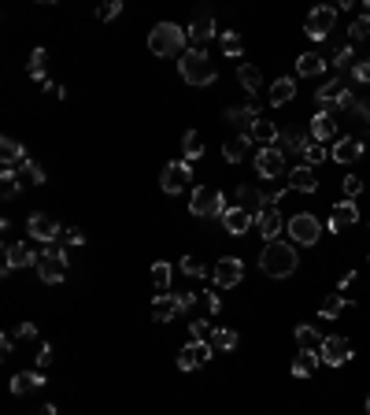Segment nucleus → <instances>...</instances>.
<instances>
[{"label":"nucleus","mask_w":370,"mask_h":415,"mask_svg":"<svg viewBox=\"0 0 370 415\" xmlns=\"http://www.w3.org/2000/svg\"><path fill=\"white\" fill-rule=\"evenodd\" d=\"M297 267H300V256L289 241H267L263 252H259V271L267 279H289Z\"/></svg>","instance_id":"f257e3e1"},{"label":"nucleus","mask_w":370,"mask_h":415,"mask_svg":"<svg viewBox=\"0 0 370 415\" xmlns=\"http://www.w3.org/2000/svg\"><path fill=\"white\" fill-rule=\"evenodd\" d=\"M178 71H182V78L189 82V86H211V82L219 78V67H215V60H211L204 48H189V52H182Z\"/></svg>","instance_id":"f03ea898"},{"label":"nucleus","mask_w":370,"mask_h":415,"mask_svg":"<svg viewBox=\"0 0 370 415\" xmlns=\"http://www.w3.org/2000/svg\"><path fill=\"white\" fill-rule=\"evenodd\" d=\"M185 45H189V37H185V26H178V23H156L148 30L152 56H174V52H182Z\"/></svg>","instance_id":"7ed1b4c3"},{"label":"nucleus","mask_w":370,"mask_h":415,"mask_svg":"<svg viewBox=\"0 0 370 415\" xmlns=\"http://www.w3.org/2000/svg\"><path fill=\"white\" fill-rule=\"evenodd\" d=\"M67 252L60 249V245H45V249L37 252V274H41V282H49V285H60L63 279H67Z\"/></svg>","instance_id":"20e7f679"},{"label":"nucleus","mask_w":370,"mask_h":415,"mask_svg":"<svg viewBox=\"0 0 370 415\" xmlns=\"http://www.w3.org/2000/svg\"><path fill=\"white\" fill-rule=\"evenodd\" d=\"M355 97L348 93V78L344 74H337V78H330L326 86H319L315 89V104L319 108H344L348 112V104H352Z\"/></svg>","instance_id":"39448f33"},{"label":"nucleus","mask_w":370,"mask_h":415,"mask_svg":"<svg viewBox=\"0 0 370 415\" xmlns=\"http://www.w3.org/2000/svg\"><path fill=\"white\" fill-rule=\"evenodd\" d=\"M189 211L197 219H222V211H226V197L219 193V189H197L193 193V204H189Z\"/></svg>","instance_id":"423d86ee"},{"label":"nucleus","mask_w":370,"mask_h":415,"mask_svg":"<svg viewBox=\"0 0 370 415\" xmlns=\"http://www.w3.org/2000/svg\"><path fill=\"white\" fill-rule=\"evenodd\" d=\"M333 23H337V8L322 4V8H315V12H308V19H303V34H308L311 41H326L333 34Z\"/></svg>","instance_id":"0eeeda50"},{"label":"nucleus","mask_w":370,"mask_h":415,"mask_svg":"<svg viewBox=\"0 0 370 415\" xmlns=\"http://www.w3.org/2000/svg\"><path fill=\"white\" fill-rule=\"evenodd\" d=\"M289 238L297 245H319L322 238V222L311 215V211H300V215L289 219Z\"/></svg>","instance_id":"6e6552de"},{"label":"nucleus","mask_w":370,"mask_h":415,"mask_svg":"<svg viewBox=\"0 0 370 415\" xmlns=\"http://www.w3.org/2000/svg\"><path fill=\"white\" fill-rule=\"evenodd\" d=\"M189 178H193V167L185 164V159H174V164H167L159 171V189L174 197V193H182V189L189 186Z\"/></svg>","instance_id":"1a4fd4ad"},{"label":"nucleus","mask_w":370,"mask_h":415,"mask_svg":"<svg viewBox=\"0 0 370 415\" xmlns=\"http://www.w3.org/2000/svg\"><path fill=\"white\" fill-rule=\"evenodd\" d=\"M26 233H30L34 241H41V245H56V238L63 233V227H60V219L45 215V211H34V215H30V222H26Z\"/></svg>","instance_id":"9d476101"},{"label":"nucleus","mask_w":370,"mask_h":415,"mask_svg":"<svg viewBox=\"0 0 370 415\" xmlns=\"http://www.w3.org/2000/svg\"><path fill=\"white\" fill-rule=\"evenodd\" d=\"M211 279H215V285H222V290H234V285H241V279H245V263L237 256H222L211 267Z\"/></svg>","instance_id":"9b49d317"},{"label":"nucleus","mask_w":370,"mask_h":415,"mask_svg":"<svg viewBox=\"0 0 370 415\" xmlns=\"http://www.w3.org/2000/svg\"><path fill=\"white\" fill-rule=\"evenodd\" d=\"M281 171H285V152H281L278 145L259 148V156H256V175H259V178H278Z\"/></svg>","instance_id":"f8f14e48"},{"label":"nucleus","mask_w":370,"mask_h":415,"mask_svg":"<svg viewBox=\"0 0 370 415\" xmlns=\"http://www.w3.org/2000/svg\"><path fill=\"white\" fill-rule=\"evenodd\" d=\"M322 364L326 367H341V364H348V360H352V345H348V337H326L322 342Z\"/></svg>","instance_id":"ddd939ff"},{"label":"nucleus","mask_w":370,"mask_h":415,"mask_svg":"<svg viewBox=\"0 0 370 415\" xmlns=\"http://www.w3.org/2000/svg\"><path fill=\"white\" fill-rule=\"evenodd\" d=\"M355 222H359V204H355V200H337V204H333V211H330V230L333 233H344L348 227H355Z\"/></svg>","instance_id":"4468645a"},{"label":"nucleus","mask_w":370,"mask_h":415,"mask_svg":"<svg viewBox=\"0 0 370 415\" xmlns=\"http://www.w3.org/2000/svg\"><path fill=\"white\" fill-rule=\"evenodd\" d=\"M252 227H256L252 211H245V208H237V204H230V208L222 211V230L234 233V238H241V233H248Z\"/></svg>","instance_id":"2eb2a0df"},{"label":"nucleus","mask_w":370,"mask_h":415,"mask_svg":"<svg viewBox=\"0 0 370 415\" xmlns=\"http://www.w3.org/2000/svg\"><path fill=\"white\" fill-rule=\"evenodd\" d=\"M267 204H274V193H263V189H259V186H237V208H245V211H252V215H256V211L259 208H267Z\"/></svg>","instance_id":"dca6fc26"},{"label":"nucleus","mask_w":370,"mask_h":415,"mask_svg":"<svg viewBox=\"0 0 370 415\" xmlns=\"http://www.w3.org/2000/svg\"><path fill=\"white\" fill-rule=\"evenodd\" d=\"M256 227H259V233H263L267 241H278L281 227H285V219H281L278 204H267V208H259V211H256Z\"/></svg>","instance_id":"f3484780"},{"label":"nucleus","mask_w":370,"mask_h":415,"mask_svg":"<svg viewBox=\"0 0 370 415\" xmlns=\"http://www.w3.org/2000/svg\"><path fill=\"white\" fill-rule=\"evenodd\" d=\"M211 353H215V348H211L208 342H189V345L178 353V367H182V371H197L200 364H208V360H211Z\"/></svg>","instance_id":"a211bd4d"},{"label":"nucleus","mask_w":370,"mask_h":415,"mask_svg":"<svg viewBox=\"0 0 370 415\" xmlns=\"http://www.w3.org/2000/svg\"><path fill=\"white\" fill-rule=\"evenodd\" d=\"M30 263H37V252L30 249V245H23V241L8 245V252H4V274H12L19 267H30Z\"/></svg>","instance_id":"6ab92c4d"},{"label":"nucleus","mask_w":370,"mask_h":415,"mask_svg":"<svg viewBox=\"0 0 370 415\" xmlns=\"http://www.w3.org/2000/svg\"><path fill=\"white\" fill-rule=\"evenodd\" d=\"M215 34H219V30H215V19H211V15H197L189 26H185V37H189L193 48H204Z\"/></svg>","instance_id":"aec40b11"},{"label":"nucleus","mask_w":370,"mask_h":415,"mask_svg":"<svg viewBox=\"0 0 370 415\" xmlns=\"http://www.w3.org/2000/svg\"><path fill=\"white\" fill-rule=\"evenodd\" d=\"M311 137L315 141H330V137H337V115L330 108H319L311 119Z\"/></svg>","instance_id":"412c9836"},{"label":"nucleus","mask_w":370,"mask_h":415,"mask_svg":"<svg viewBox=\"0 0 370 415\" xmlns=\"http://www.w3.org/2000/svg\"><path fill=\"white\" fill-rule=\"evenodd\" d=\"M226 119H230L241 134H252V126L263 119V115H259L256 104H245V108H230V112H226Z\"/></svg>","instance_id":"4be33fe9"},{"label":"nucleus","mask_w":370,"mask_h":415,"mask_svg":"<svg viewBox=\"0 0 370 415\" xmlns=\"http://www.w3.org/2000/svg\"><path fill=\"white\" fill-rule=\"evenodd\" d=\"M178 315H182L178 293H170V297H156V301H152V319H156V323H170V319H178Z\"/></svg>","instance_id":"5701e85b"},{"label":"nucleus","mask_w":370,"mask_h":415,"mask_svg":"<svg viewBox=\"0 0 370 415\" xmlns=\"http://www.w3.org/2000/svg\"><path fill=\"white\" fill-rule=\"evenodd\" d=\"M289 189H297V193H319V175H315V167H297V171H289Z\"/></svg>","instance_id":"b1692460"},{"label":"nucleus","mask_w":370,"mask_h":415,"mask_svg":"<svg viewBox=\"0 0 370 415\" xmlns=\"http://www.w3.org/2000/svg\"><path fill=\"white\" fill-rule=\"evenodd\" d=\"M292 337H297L300 353H322V342H326V337L319 334V330H315V326H308V323H300L297 330H292Z\"/></svg>","instance_id":"393cba45"},{"label":"nucleus","mask_w":370,"mask_h":415,"mask_svg":"<svg viewBox=\"0 0 370 415\" xmlns=\"http://www.w3.org/2000/svg\"><path fill=\"white\" fill-rule=\"evenodd\" d=\"M45 386V371H19V375L12 378V393L15 397H23V393H34Z\"/></svg>","instance_id":"a878e982"},{"label":"nucleus","mask_w":370,"mask_h":415,"mask_svg":"<svg viewBox=\"0 0 370 415\" xmlns=\"http://www.w3.org/2000/svg\"><path fill=\"white\" fill-rule=\"evenodd\" d=\"M330 156L337 159V164H352V159L363 156V141H359V137H341V141L330 148Z\"/></svg>","instance_id":"bb28decb"},{"label":"nucleus","mask_w":370,"mask_h":415,"mask_svg":"<svg viewBox=\"0 0 370 415\" xmlns=\"http://www.w3.org/2000/svg\"><path fill=\"white\" fill-rule=\"evenodd\" d=\"M0 159H4V167H23L30 156L15 137H0Z\"/></svg>","instance_id":"cd10ccee"},{"label":"nucleus","mask_w":370,"mask_h":415,"mask_svg":"<svg viewBox=\"0 0 370 415\" xmlns=\"http://www.w3.org/2000/svg\"><path fill=\"white\" fill-rule=\"evenodd\" d=\"M248 137H252V141L259 145V148H270V145H278V123L274 119H259L256 126H252V134H248Z\"/></svg>","instance_id":"c85d7f7f"},{"label":"nucleus","mask_w":370,"mask_h":415,"mask_svg":"<svg viewBox=\"0 0 370 415\" xmlns=\"http://www.w3.org/2000/svg\"><path fill=\"white\" fill-rule=\"evenodd\" d=\"M208 345L215 348V353H234V348L241 345V337H237V330H230V326H215Z\"/></svg>","instance_id":"c756f323"},{"label":"nucleus","mask_w":370,"mask_h":415,"mask_svg":"<svg viewBox=\"0 0 370 415\" xmlns=\"http://www.w3.org/2000/svg\"><path fill=\"white\" fill-rule=\"evenodd\" d=\"M322 71H326V60L319 56V52H303V56L297 60V74H300V78H319Z\"/></svg>","instance_id":"7c9ffc66"},{"label":"nucleus","mask_w":370,"mask_h":415,"mask_svg":"<svg viewBox=\"0 0 370 415\" xmlns=\"http://www.w3.org/2000/svg\"><path fill=\"white\" fill-rule=\"evenodd\" d=\"M344 308H352V301H348V297H341V293H330V297H326V301L319 304V319H326V323H333V319L341 315Z\"/></svg>","instance_id":"2f4dec72"},{"label":"nucleus","mask_w":370,"mask_h":415,"mask_svg":"<svg viewBox=\"0 0 370 415\" xmlns=\"http://www.w3.org/2000/svg\"><path fill=\"white\" fill-rule=\"evenodd\" d=\"M292 97H297V82L292 78H278L274 86H270V104H274V108H285Z\"/></svg>","instance_id":"473e14b6"},{"label":"nucleus","mask_w":370,"mask_h":415,"mask_svg":"<svg viewBox=\"0 0 370 415\" xmlns=\"http://www.w3.org/2000/svg\"><path fill=\"white\" fill-rule=\"evenodd\" d=\"M248 145H252V137H248V134H237L234 141H226V148H222L226 164H241V159L248 156Z\"/></svg>","instance_id":"72a5a7b5"},{"label":"nucleus","mask_w":370,"mask_h":415,"mask_svg":"<svg viewBox=\"0 0 370 415\" xmlns=\"http://www.w3.org/2000/svg\"><path fill=\"white\" fill-rule=\"evenodd\" d=\"M237 82L245 86V93H259L263 74H259V67H252V63H241V67H237Z\"/></svg>","instance_id":"f704fd0d"},{"label":"nucleus","mask_w":370,"mask_h":415,"mask_svg":"<svg viewBox=\"0 0 370 415\" xmlns=\"http://www.w3.org/2000/svg\"><path fill=\"white\" fill-rule=\"evenodd\" d=\"M19 167H4V171H0V197L4 200H15L19 197Z\"/></svg>","instance_id":"c9c22d12"},{"label":"nucleus","mask_w":370,"mask_h":415,"mask_svg":"<svg viewBox=\"0 0 370 415\" xmlns=\"http://www.w3.org/2000/svg\"><path fill=\"white\" fill-rule=\"evenodd\" d=\"M315 367H319V353H297V360H292V375L297 378H311Z\"/></svg>","instance_id":"e433bc0d"},{"label":"nucleus","mask_w":370,"mask_h":415,"mask_svg":"<svg viewBox=\"0 0 370 415\" xmlns=\"http://www.w3.org/2000/svg\"><path fill=\"white\" fill-rule=\"evenodd\" d=\"M45 63H49V52L45 48H34V52H30V63H26V74H30V78H37L41 82V86H45Z\"/></svg>","instance_id":"4c0bfd02"},{"label":"nucleus","mask_w":370,"mask_h":415,"mask_svg":"<svg viewBox=\"0 0 370 415\" xmlns=\"http://www.w3.org/2000/svg\"><path fill=\"white\" fill-rule=\"evenodd\" d=\"M182 148H185V164H193V159H200V156H204V137H200L197 130H185Z\"/></svg>","instance_id":"58836bf2"},{"label":"nucleus","mask_w":370,"mask_h":415,"mask_svg":"<svg viewBox=\"0 0 370 415\" xmlns=\"http://www.w3.org/2000/svg\"><path fill=\"white\" fill-rule=\"evenodd\" d=\"M170 274H174V267H170L167 260H156V263H152V282H156L159 293L170 290Z\"/></svg>","instance_id":"ea45409f"},{"label":"nucleus","mask_w":370,"mask_h":415,"mask_svg":"<svg viewBox=\"0 0 370 415\" xmlns=\"http://www.w3.org/2000/svg\"><path fill=\"white\" fill-rule=\"evenodd\" d=\"M303 167H319L322 159H326V148H322V141H315V137H308V145H303Z\"/></svg>","instance_id":"a19ab883"},{"label":"nucleus","mask_w":370,"mask_h":415,"mask_svg":"<svg viewBox=\"0 0 370 415\" xmlns=\"http://www.w3.org/2000/svg\"><path fill=\"white\" fill-rule=\"evenodd\" d=\"M308 137H311V134H281V137H278V148H281V152H303Z\"/></svg>","instance_id":"79ce46f5"},{"label":"nucleus","mask_w":370,"mask_h":415,"mask_svg":"<svg viewBox=\"0 0 370 415\" xmlns=\"http://www.w3.org/2000/svg\"><path fill=\"white\" fill-rule=\"evenodd\" d=\"M370 37V15H359L352 26H348V45H355V41H367Z\"/></svg>","instance_id":"37998d69"},{"label":"nucleus","mask_w":370,"mask_h":415,"mask_svg":"<svg viewBox=\"0 0 370 415\" xmlns=\"http://www.w3.org/2000/svg\"><path fill=\"white\" fill-rule=\"evenodd\" d=\"M333 67H337V71H352V67H355V48H352V45H341V48H337Z\"/></svg>","instance_id":"c03bdc74"},{"label":"nucleus","mask_w":370,"mask_h":415,"mask_svg":"<svg viewBox=\"0 0 370 415\" xmlns=\"http://www.w3.org/2000/svg\"><path fill=\"white\" fill-rule=\"evenodd\" d=\"M178 267L189 274V279H204V274H211V267H204V263L197 260V256H182V263Z\"/></svg>","instance_id":"a18cd8bd"},{"label":"nucleus","mask_w":370,"mask_h":415,"mask_svg":"<svg viewBox=\"0 0 370 415\" xmlns=\"http://www.w3.org/2000/svg\"><path fill=\"white\" fill-rule=\"evenodd\" d=\"M19 175H23L26 182H34V186H45V171H41V164H34V159H26V164L19 167Z\"/></svg>","instance_id":"49530a36"},{"label":"nucleus","mask_w":370,"mask_h":415,"mask_svg":"<svg viewBox=\"0 0 370 415\" xmlns=\"http://www.w3.org/2000/svg\"><path fill=\"white\" fill-rule=\"evenodd\" d=\"M341 193H344L348 200H355L359 193H363V178H359V175H344V178H341Z\"/></svg>","instance_id":"de8ad7c7"},{"label":"nucleus","mask_w":370,"mask_h":415,"mask_svg":"<svg viewBox=\"0 0 370 415\" xmlns=\"http://www.w3.org/2000/svg\"><path fill=\"white\" fill-rule=\"evenodd\" d=\"M222 52H226V56H241V52H245L241 37H237L234 30H222Z\"/></svg>","instance_id":"09e8293b"},{"label":"nucleus","mask_w":370,"mask_h":415,"mask_svg":"<svg viewBox=\"0 0 370 415\" xmlns=\"http://www.w3.org/2000/svg\"><path fill=\"white\" fill-rule=\"evenodd\" d=\"M118 15H123V0H112V4L96 8V19H100V23H112V19H118Z\"/></svg>","instance_id":"8fccbe9b"},{"label":"nucleus","mask_w":370,"mask_h":415,"mask_svg":"<svg viewBox=\"0 0 370 415\" xmlns=\"http://www.w3.org/2000/svg\"><path fill=\"white\" fill-rule=\"evenodd\" d=\"M348 112H352L355 123H363V126L370 123V104L367 100H352V104H348Z\"/></svg>","instance_id":"3c124183"},{"label":"nucleus","mask_w":370,"mask_h":415,"mask_svg":"<svg viewBox=\"0 0 370 415\" xmlns=\"http://www.w3.org/2000/svg\"><path fill=\"white\" fill-rule=\"evenodd\" d=\"M211 330L215 326H208V323H200V319H197V323L189 326V342H211Z\"/></svg>","instance_id":"603ef678"},{"label":"nucleus","mask_w":370,"mask_h":415,"mask_svg":"<svg viewBox=\"0 0 370 415\" xmlns=\"http://www.w3.org/2000/svg\"><path fill=\"white\" fill-rule=\"evenodd\" d=\"M12 334H15V342H34V337H37V326H34V323H19V326H12Z\"/></svg>","instance_id":"864d4df0"},{"label":"nucleus","mask_w":370,"mask_h":415,"mask_svg":"<svg viewBox=\"0 0 370 415\" xmlns=\"http://www.w3.org/2000/svg\"><path fill=\"white\" fill-rule=\"evenodd\" d=\"M200 308H204V312H208V315H215V312H219V308H222L219 293H200Z\"/></svg>","instance_id":"5fc2aeb1"},{"label":"nucleus","mask_w":370,"mask_h":415,"mask_svg":"<svg viewBox=\"0 0 370 415\" xmlns=\"http://www.w3.org/2000/svg\"><path fill=\"white\" fill-rule=\"evenodd\" d=\"M352 78L363 82V86H370V60H359V63H355V67H352Z\"/></svg>","instance_id":"6e6d98bb"},{"label":"nucleus","mask_w":370,"mask_h":415,"mask_svg":"<svg viewBox=\"0 0 370 415\" xmlns=\"http://www.w3.org/2000/svg\"><path fill=\"white\" fill-rule=\"evenodd\" d=\"M63 245H71V249H78V245H85V233H82L78 227L63 230Z\"/></svg>","instance_id":"4d7b16f0"},{"label":"nucleus","mask_w":370,"mask_h":415,"mask_svg":"<svg viewBox=\"0 0 370 415\" xmlns=\"http://www.w3.org/2000/svg\"><path fill=\"white\" fill-rule=\"evenodd\" d=\"M52 367V345H41V353H37V371H49Z\"/></svg>","instance_id":"13d9d810"},{"label":"nucleus","mask_w":370,"mask_h":415,"mask_svg":"<svg viewBox=\"0 0 370 415\" xmlns=\"http://www.w3.org/2000/svg\"><path fill=\"white\" fill-rule=\"evenodd\" d=\"M197 301H200L197 293H178V304H182V312H189V308L197 304Z\"/></svg>","instance_id":"bf43d9fd"},{"label":"nucleus","mask_w":370,"mask_h":415,"mask_svg":"<svg viewBox=\"0 0 370 415\" xmlns=\"http://www.w3.org/2000/svg\"><path fill=\"white\" fill-rule=\"evenodd\" d=\"M12 348H15V334H12V330H8V334L0 337V353L8 356V353H12Z\"/></svg>","instance_id":"052dcab7"},{"label":"nucleus","mask_w":370,"mask_h":415,"mask_svg":"<svg viewBox=\"0 0 370 415\" xmlns=\"http://www.w3.org/2000/svg\"><path fill=\"white\" fill-rule=\"evenodd\" d=\"M45 89L52 93V97H60V100H63V97H67V89H63V86H60V82H52V78L45 82Z\"/></svg>","instance_id":"680f3d73"},{"label":"nucleus","mask_w":370,"mask_h":415,"mask_svg":"<svg viewBox=\"0 0 370 415\" xmlns=\"http://www.w3.org/2000/svg\"><path fill=\"white\" fill-rule=\"evenodd\" d=\"M352 282H355V271H348V274H341V282H337V285H341V290H348Z\"/></svg>","instance_id":"e2e57ef3"},{"label":"nucleus","mask_w":370,"mask_h":415,"mask_svg":"<svg viewBox=\"0 0 370 415\" xmlns=\"http://www.w3.org/2000/svg\"><path fill=\"white\" fill-rule=\"evenodd\" d=\"M34 415H60V412H56V404H45V408H37Z\"/></svg>","instance_id":"0e129e2a"},{"label":"nucleus","mask_w":370,"mask_h":415,"mask_svg":"<svg viewBox=\"0 0 370 415\" xmlns=\"http://www.w3.org/2000/svg\"><path fill=\"white\" fill-rule=\"evenodd\" d=\"M367 415H370V397H367Z\"/></svg>","instance_id":"69168bd1"},{"label":"nucleus","mask_w":370,"mask_h":415,"mask_svg":"<svg viewBox=\"0 0 370 415\" xmlns=\"http://www.w3.org/2000/svg\"><path fill=\"white\" fill-rule=\"evenodd\" d=\"M367 263H370V256H367Z\"/></svg>","instance_id":"338daca9"}]
</instances>
